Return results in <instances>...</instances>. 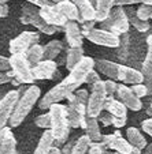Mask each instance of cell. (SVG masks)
<instances>
[{"label":"cell","mask_w":152,"mask_h":154,"mask_svg":"<svg viewBox=\"0 0 152 154\" xmlns=\"http://www.w3.org/2000/svg\"><path fill=\"white\" fill-rule=\"evenodd\" d=\"M40 96H41V90H40V87L36 86V85H30L24 93L19 91V98H18L17 104H15V108H14V111H12V115L8 122L10 127L15 128L24 123V120L30 113V111L33 109L36 102L38 101Z\"/></svg>","instance_id":"cell-1"},{"label":"cell","mask_w":152,"mask_h":154,"mask_svg":"<svg viewBox=\"0 0 152 154\" xmlns=\"http://www.w3.org/2000/svg\"><path fill=\"white\" fill-rule=\"evenodd\" d=\"M50 116H51V125L50 131L52 134L55 142L64 143L67 140L70 134V123L67 117V108L62 104H53L50 108Z\"/></svg>","instance_id":"cell-2"},{"label":"cell","mask_w":152,"mask_h":154,"mask_svg":"<svg viewBox=\"0 0 152 154\" xmlns=\"http://www.w3.org/2000/svg\"><path fill=\"white\" fill-rule=\"evenodd\" d=\"M78 87L79 85L71 76L67 75L44 94V97L38 102V106H40V109H48L51 105L59 104L62 100H67Z\"/></svg>","instance_id":"cell-3"},{"label":"cell","mask_w":152,"mask_h":154,"mask_svg":"<svg viewBox=\"0 0 152 154\" xmlns=\"http://www.w3.org/2000/svg\"><path fill=\"white\" fill-rule=\"evenodd\" d=\"M100 26H102L103 30L112 33V34L118 35V37L121 34L128 33L130 25H129V19H128L125 8L123 7H115V8H112L107 19L100 22Z\"/></svg>","instance_id":"cell-4"},{"label":"cell","mask_w":152,"mask_h":154,"mask_svg":"<svg viewBox=\"0 0 152 154\" xmlns=\"http://www.w3.org/2000/svg\"><path fill=\"white\" fill-rule=\"evenodd\" d=\"M107 100V94L104 90V82L99 81L91 87L88 102H86V116L97 117L104 111V104Z\"/></svg>","instance_id":"cell-5"},{"label":"cell","mask_w":152,"mask_h":154,"mask_svg":"<svg viewBox=\"0 0 152 154\" xmlns=\"http://www.w3.org/2000/svg\"><path fill=\"white\" fill-rule=\"evenodd\" d=\"M21 22L25 25H33L37 30H40L44 34H55V32L58 29L51 25H48L43 18L40 17V12L32 4H26L25 7H22V15H21Z\"/></svg>","instance_id":"cell-6"},{"label":"cell","mask_w":152,"mask_h":154,"mask_svg":"<svg viewBox=\"0 0 152 154\" xmlns=\"http://www.w3.org/2000/svg\"><path fill=\"white\" fill-rule=\"evenodd\" d=\"M10 59V67L14 74V76L19 81V83H33L34 78L32 74V67L27 63L25 55H11Z\"/></svg>","instance_id":"cell-7"},{"label":"cell","mask_w":152,"mask_h":154,"mask_svg":"<svg viewBox=\"0 0 152 154\" xmlns=\"http://www.w3.org/2000/svg\"><path fill=\"white\" fill-rule=\"evenodd\" d=\"M69 105L67 108V117L70 127L78 128L84 125V122L86 119V104L81 102L74 94H71L67 98Z\"/></svg>","instance_id":"cell-8"},{"label":"cell","mask_w":152,"mask_h":154,"mask_svg":"<svg viewBox=\"0 0 152 154\" xmlns=\"http://www.w3.org/2000/svg\"><path fill=\"white\" fill-rule=\"evenodd\" d=\"M40 41V34L36 32H22L18 37L12 38L10 41V53L11 55H25L27 49L32 45L38 44Z\"/></svg>","instance_id":"cell-9"},{"label":"cell","mask_w":152,"mask_h":154,"mask_svg":"<svg viewBox=\"0 0 152 154\" xmlns=\"http://www.w3.org/2000/svg\"><path fill=\"white\" fill-rule=\"evenodd\" d=\"M18 98H19V91L10 90L0 100V131L7 127V123L10 122V117L12 115Z\"/></svg>","instance_id":"cell-10"},{"label":"cell","mask_w":152,"mask_h":154,"mask_svg":"<svg viewBox=\"0 0 152 154\" xmlns=\"http://www.w3.org/2000/svg\"><path fill=\"white\" fill-rule=\"evenodd\" d=\"M84 37H86L91 42L105 48H117L118 44H119V37L118 35L112 34L110 32H105L103 29H92L91 32L84 34Z\"/></svg>","instance_id":"cell-11"},{"label":"cell","mask_w":152,"mask_h":154,"mask_svg":"<svg viewBox=\"0 0 152 154\" xmlns=\"http://www.w3.org/2000/svg\"><path fill=\"white\" fill-rule=\"evenodd\" d=\"M102 145L108 150H115V153L121 154H129L134 149L130 146V143L125 138H122L119 131H115L114 134L110 135H104L102 138Z\"/></svg>","instance_id":"cell-12"},{"label":"cell","mask_w":152,"mask_h":154,"mask_svg":"<svg viewBox=\"0 0 152 154\" xmlns=\"http://www.w3.org/2000/svg\"><path fill=\"white\" fill-rule=\"evenodd\" d=\"M117 100L121 101L126 106V109H130L133 112H138L143 109V102L140 98L133 94V91L130 90V87H128L126 85L121 83L117 87Z\"/></svg>","instance_id":"cell-13"},{"label":"cell","mask_w":152,"mask_h":154,"mask_svg":"<svg viewBox=\"0 0 152 154\" xmlns=\"http://www.w3.org/2000/svg\"><path fill=\"white\" fill-rule=\"evenodd\" d=\"M33 78L38 81H45V79H55L59 75L58 64L53 60H41L34 67H32Z\"/></svg>","instance_id":"cell-14"},{"label":"cell","mask_w":152,"mask_h":154,"mask_svg":"<svg viewBox=\"0 0 152 154\" xmlns=\"http://www.w3.org/2000/svg\"><path fill=\"white\" fill-rule=\"evenodd\" d=\"M64 35H66V41H67L70 48H82V41H84V35L81 33V27L77 22L73 20H67L64 25Z\"/></svg>","instance_id":"cell-15"},{"label":"cell","mask_w":152,"mask_h":154,"mask_svg":"<svg viewBox=\"0 0 152 154\" xmlns=\"http://www.w3.org/2000/svg\"><path fill=\"white\" fill-rule=\"evenodd\" d=\"M117 81H121L123 85H138L144 82V75L141 74V71L134 70L132 67H128V66H123L119 64V68H118V76Z\"/></svg>","instance_id":"cell-16"},{"label":"cell","mask_w":152,"mask_h":154,"mask_svg":"<svg viewBox=\"0 0 152 154\" xmlns=\"http://www.w3.org/2000/svg\"><path fill=\"white\" fill-rule=\"evenodd\" d=\"M0 154H18L17 140L10 127H4L0 131Z\"/></svg>","instance_id":"cell-17"},{"label":"cell","mask_w":152,"mask_h":154,"mask_svg":"<svg viewBox=\"0 0 152 154\" xmlns=\"http://www.w3.org/2000/svg\"><path fill=\"white\" fill-rule=\"evenodd\" d=\"M38 12H40V17L47 22L48 25L59 29V26H64L67 19L63 18L55 8V4L51 7H43V8H38Z\"/></svg>","instance_id":"cell-18"},{"label":"cell","mask_w":152,"mask_h":154,"mask_svg":"<svg viewBox=\"0 0 152 154\" xmlns=\"http://www.w3.org/2000/svg\"><path fill=\"white\" fill-rule=\"evenodd\" d=\"M74 4H76L77 10H78L79 14V23L82 22H91L95 20L96 18V11H95V6L89 2V0H71ZM96 22V20H95Z\"/></svg>","instance_id":"cell-19"},{"label":"cell","mask_w":152,"mask_h":154,"mask_svg":"<svg viewBox=\"0 0 152 154\" xmlns=\"http://www.w3.org/2000/svg\"><path fill=\"white\" fill-rule=\"evenodd\" d=\"M55 8L62 17L66 18L67 20H73V22L79 23L78 10H77L76 4H74L71 0H63V2H59V3L55 4Z\"/></svg>","instance_id":"cell-20"},{"label":"cell","mask_w":152,"mask_h":154,"mask_svg":"<svg viewBox=\"0 0 152 154\" xmlns=\"http://www.w3.org/2000/svg\"><path fill=\"white\" fill-rule=\"evenodd\" d=\"M104 111L111 115L114 119L126 120V117H128V109H126V106L121 101H118L117 98H114V97L105 100Z\"/></svg>","instance_id":"cell-21"},{"label":"cell","mask_w":152,"mask_h":154,"mask_svg":"<svg viewBox=\"0 0 152 154\" xmlns=\"http://www.w3.org/2000/svg\"><path fill=\"white\" fill-rule=\"evenodd\" d=\"M126 140L130 143L132 147L138 149V150H141V151L148 146V142H147L145 137L143 135V132L136 127H129L128 130H126Z\"/></svg>","instance_id":"cell-22"},{"label":"cell","mask_w":152,"mask_h":154,"mask_svg":"<svg viewBox=\"0 0 152 154\" xmlns=\"http://www.w3.org/2000/svg\"><path fill=\"white\" fill-rule=\"evenodd\" d=\"M82 127L85 128V132H86V137L92 140V142H100L103 138L102 131H100V125H99V120L97 117H89L86 116L84 122V125Z\"/></svg>","instance_id":"cell-23"},{"label":"cell","mask_w":152,"mask_h":154,"mask_svg":"<svg viewBox=\"0 0 152 154\" xmlns=\"http://www.w3.org/2000/svg\"><path fill=\"white\" fill-rule=\"evenodd\" d=\"M95 67L103 74V75L108 76L110 79H117L118 76V68H119V63H115L111 60H105V59H99L95 61Z\"/></svg>","instance_id":"cell-24"},{"label":"cell","mask_w":152,"mask_h":154,"mask_svg":"<svg viewBox=\"0 0 152 154\" xmlns=\"http://www.w3.org/2000/svg\"><path fill=\"white\" fill-rule=\"evenodd\" d=\"M115 0H96L95 4V11H96V22H103L108 18L110 12H111L112 7H114Z\"/></svg>","instance_id":"cell-25"},{"label":"cell","mask_w":152,"mask_h":154,"mask_svg":"<svg viewBox=\"0 0 152 154\" xmlns=\"http://www.w3.org/2000/svg\"><path fill=\"white\" fill-rule=\"evenodd\" d=\"M63 49V44L59 40H52L43 47V60H53Z\"/></svg>","instance_id":"cell-26"},{"label":"cell","mask_w":152,"mask_h":154,"mask_svg":"<svg viewBox=\"0 0 152 154\" xmlns=\"http://www.w3.org/2000/svg\"><path fill=\"white\" fill-rule=\"evenodd\" d=\"M53 142H55V139H53L51 131L45 130L43 132V135H41L40 140H38V145L34 150V154H48L51 147L53 146Z\"/></svg>","instance_id":"cell-27"},{"label":"cell","mask_w":152,"mask_h":154,"mask_svg":"<svg viewBox=\"0 0 152 154\" xmlns=\"http://www.w3.org/2000/svg\"><path fill=\"white\" fill-rule=\"evenodd\" d=\"M25 57H26L27 63L30 64V67H34L36 64H38L43 60V47L40 44H34L29 49L25 52Z\"/></svg>","instance_id":"cell-28"},{"label":"cell","mask_w":152,"mask_h":154,"mask_svg":"<svg viewBox=\"0 0 152 154\" xmlns=\"http://www.w3.org/2000/svg\"><path fill=\"white\" fill-rule=\"evenodd\" d=\"M84 57V49L82 48H69L67 56H66V68L71 71Z\"/></svg>","instance_id":"cell-29"},{"label":"cell","mask_w":152,"mask_h":154,"mask_svg":"<svg viewBox=\"0 0 152 154\" xmlns=\"http://www.w3.org/2000/svg\"><path fill=\"white\" fill-rule=\"evenodd\" d=\"M92 140L89 139L86 135L79 137L76 142L73 143V149H71V154H86L89 150Z\"/></svg>","instance_id":"cell-30"},{"label":"cell","mask_w":152,"mask_h":154,"mask_svg":"<svg viewBox=\"0 0 152 154\" xmlns=\"http://www.w3.org/2000/svg\"><path fill=\"white\" fill-rule=\"evenodd\" d=\"M129 44H130V37H129V33H125V34H121L119 35V44H118V57L121 59V60H126V57H128L129 55Z\"/></svg>","instance_id":"cell-31"},{"label":"cell","mask_w":152,"mask_h":154,"mask_svg":"<svg viewBox=\"0 0 152 154\" xmlns=\"http://www.w3.org/2000/svg\"><path fill=\"white\" fill-rule=\"evenodd\" d=\"M129 19V25H132L133 27H134L137 32L140 33H144V32H148L149 27H151V25H149V22H147V20H141L138 19L137 17L134 15H130V17H128Z\"/></svg>","instance_id":"cell-32"},{"label":"cell","mask_w":152,"mask_h":154,"mask_svg":"<svg viewBox=\"0 0 152 154\" xmlns=\"http://www.w3.org/2000/svg\"><path fill=\"white\" fill-rule=\"evenodd\" d=\"M141 74L145 76H152V44H148V52L143 61V71Z\"/></svg>","instance_id":"cell-33"},{"label":"cell","mask_w":152,"mask_h":154,"mask_svg":"<svg viewBox=\"0 0 152 154\" xmlns=\"http://www.w3.org/2000/svg\"><path fill=\"white\" fill-rule=\"evenodd\" d=\"M151 14H152V7L151 6H145V4H140L136 11V17L141 20H147L151 18Z\"/></svg>","instance_id":"cell-34"},{"label":"cell","mask_w":152,"mask_h":154,"mask_svg":"<svg viewBox=\"0 0 152 154\" xmlns=\"http://www.w3.org/2000/svg\"><path fill=\"white\" fill-rule=\"evenodd\" d=\"M34 124L38 128H43V130H50L51 125V116L50 113H43L40 116H37L34 119Z\"/></svg>","instance_id":"cell-35"},{"label":"cell","mask_w":152,"mask_h":154,"mask_svg":"<svg viewBox=\"0 0 152 154\" xmlns=\"http://www.w3.org/2000/svg\"><path fill=\"white\" fill-rule=\"evenodd\" d=\"M104 82V90H105V94H107V98H112L114 94L117 93V87H118V83L112 79H108V81H103Z\"/></svg>","instance_id":"cell-36"},{"label":"cell","mask_w":152,"mask_h":154,"mask_svg":"<svg viewBox=\"0 0 152 154\" xmlns=\"http://www.w3.org/2000/svg\"><path fill=\"white\" fill-rule=\"evenodd\" d=\"M130 90L133 91V94H134L137 98H143V97H145L147 94H148V87L145 86L144 83H138V85H133L132 87H130Z\"/></svg>","instance_id":"cell-37"},{"label":"cell","mask_w":152,"mask_h":154,"mask_svg":"<svg viewBox=\"0 0 152 154\" xmlns=\"http://www.w3.org/2000/svg\"><path fill=\"white\" fill-rule=\"evenodd\" d=\"M99 81H102V79H100V76H99V74H97V71L95 70H92L91 72L88 74V75H86V78H85V83L86 85H89V86H93L95 83H97V82Z\"/></svg>","instance_id":"cell-38"},{"label":"cell","mask_w":152,"mask_h":154,"mask_svg":"<svg viewBox=\"0 0 152 154\" xmlns=\"http://www.w3.org/2000/svg\"><path fill=\"white\" fill-rule=\"evenodd\" d=\"M104 146L102 145V142H92L91 146H89L88 154H103L104 153Z\"/></svg>","instance_id":"cell-39"},{"label":"cell","mask_w":152,"mask_h":154,"mask_svg":"<svg viewBox=\"0 0 152 154\" xmlns=\"http://www.w3.org/2000/svg\"><path fill=\"white\" fill-rule=\"evenodd\" d=\"M97 120H100L104 125H112V116L110 113H107V112H102L97 116Z\"/></svg>","instance_id":"cell-40"},{"label":"cell","mask_w":152,"mask_h":154,"mask_svg":"<svg viewBox=\"0 0 152 154\" xmlns=\"http://www.w3.org/2000/svg\"><path fill=\"white\" fill-rule=\"evenodd\" d=\"M10 70H11V67H10V59L0 55V71L2 72H7Z\"/></svg>","instance_id":"cell-41"},{"label":"cell","mask_w":152,"mask_h":154,"mask_svg":"<svg viewBox=\"0 0 152 154\" xmlns=\"http://www.w3.org/2000/svg\"><path fill=\"white\" fill-rule=\"evenodd\" d=\"M141 128L145 134H148L152 138V119H147L141 123Z\"/></svg>","instance_id":"cell-42"},{"label":"cell","mask_w":152,"mask_h":154,"mask_svg":"<svg viewBox=\"0 0 152 154\" xmlns=\"http://www.w3.org/2000/svg\"><path fill=\"white\" fill-rule=\"evenodd\" d=\"M8 82H11V78L8 76V74L0 71V85H6V83H8Z\"/></svg>","instance_id":"cell-43"},{"label":"cell","mask_w":152,"mask_h":154,"mask_svg":"<svg viewBox=\"0 0 152 154\" xmlns=\"http://www.w3.org/2000/svg\"><path fill=\"white\" fill-rule=\"evenodd\" d=\"M7 15H8V6L7 4L0 6V18H6Z\"/></svg>","instance_id":"cell-44"},{"label":"cell","mask_w":152,"mask_h":154,"mask_svg":"<svg viewBox=\"0 0 152 154\" xmlns=\"http://www.w3.org/2000/svg\"><path fill=\"white\" fill-rule=\"evenodd\" d=\"M71 149H73V143H67V145L62 149V153L63 154H71Z\"/></svg>","instance_id":"cell-45"},{"label":"cell","mask_w":152,"mask_h":154,"mask_svg":"<svg viewBox=\"0 0 152 154\" xmlns=\"http://www.w3.org/2000/svg\"><path fill=\"white\" fill-rule=\"evenodd\" d=\"M48 154H63V153H62V150H60L59 147H53V146H52Z\"/></svg>","instance_id":"cell-46"},{"label":"cell","mask_w":152,"mask_h":154,"mask_svg":"<svg viewBox=\"0 0 152 154\" xmlns=\"http://www.w3.org/2000/svg\"><path fill=\"white\" fill-rule=\"evenodd\" d=\"M26 2H27V3H30V4H32V6H40V3H41V0H26Z\"/></svg>","instance_id":"cell-47"},{"label":"cell","mask_w":152,"mask_h":154,"mask_svg":"<svg viewBox=\"0 0 152 154\" xmlns=\"http://www.w3.org/2000/svg\"><path fill=\"white\" fill-rule=\"evenodd\" d=\"M141 154H152V145H148L145 149H144V153Z\"/></svg>","instance_id":"cell-48"},{"label":"cell","mask_w":152,"mask_h":154,"mask_svg":"<svg viewBox=\"0 0 152 154\" xmlns=\"http://www.w3.org/2000/svg\"><path fill=\"white\" fill-rule=\"evenodd\" d=\"M138 3L141 4H145V6H151L152 7V0H137Z\"/></svg>","instance_id":"cell-49"},{"label":"cell","mask_w":152,"mask_h":154,"mask_svg":"<svg viewBox=\"0 0 152 154\" xmlns=\"http://www.w3.org/2000/svg\"><path fill=\"white\" fill-rule=\"evenodd\" d=\"M114 154H121V153H114ZM129 154H141V150H138V149H133Z\"/></svg>","instance_id":"cell-50"},{"label":"cell","mask_w":152,"mask_h":154,"mask_svg":"<svg viewBox=\"0 0 152 154\" xmlns=\"http://www.w3.org/2000/svg\"><path fill=\"white\" fill-rule=\"evenodd\" d=\"M7 2H10V0H0V6H3V4H6Z\"/></svg>","instance_id":"cell-51"},{"label":"cell","mask_w":152,"mask_h":154,"mask_svg":"<svg viewBox=\"0 0 152 154\" xmlns=\"http://www.w3.org/2000/svg\"><path fill=\"white\" fill-rule=\"evenodd\" d=\"M103 154H114V153H111L108 149H104V153H103Z\"/></svg>","instance_id":"cell-52"},{"label":"cell","mask_w":152,"mask_h":154,"mask_svg":"<svg viewBox=\"0 0 152 154\" xmlns=\"http://www.w3.org/2000/svg\"><path fill=\"white\" fill-rule=\"evenodd\" d=\"M128 2H129V3H130V4H134V3H138L137 0H128Z\"/></svg>","instance_id":"cell-53"},{"label":"cell","mask_w":152,"mask_h":154,"mask_svg":"<svg viewBox=\"0 0 152 154\" xmlns=\"http://www.w3.org/2000/svg\"><path fill=\"white\" fill-rule=\"evenodd\" d=\"M51 2H52V3H59V2H63V0H51Z\"/></svg>","instance_id":"cell-54"},{"label":"cell","mask_w":152,"mask_h":154,"mask_svg":"<svg viewBox=\"0 0 152 154\" xmlns=\"http://www.w3.org/2000/svg\"><path fill=\"white\" fill-rule=\"evenodd\" d=\"M89 2H91V3L93 4V6H95V4H96V0H89Z\"/></svg>","instance_id":"cell-55"},{"label":"cell","mask_w":152,"mask_h":154,"mask_svg":"<svg viewBox=\"0 0 152 154\" xmlns=\"http://www.w3.org/2000/svg\"><path fill=\"white\" fill-rule=\"evenodd\" d=\"M0 100H2V94H0Z\"/></svg>","instance_id":"cell-56"},{"label":"cell","mask_w":152,"mask_h":154,"mask_svg":"<svg viewBox=\"0 0 152 154\" xmlns=\"http://www.w3.org/2000/svg\"><path fill=\"white\" fill-rule=\"evenodd\" d=\"M151 19H152V14H151Z\"/></svg>","instance_id":"cell-57"},{"label":"cell","mask_w":152,"mask_h":154,"mask_svg":"<svg viewBox=\"0 0 152 154\" xmlns=\"http://www.w3.org/2000/svg\"><path fill=\"white\" fill-rule=\"evenodd\" d=\"M151 108H152V105H151Z\"/></svg>","instance_id":"cell-58"}]
</instances>
